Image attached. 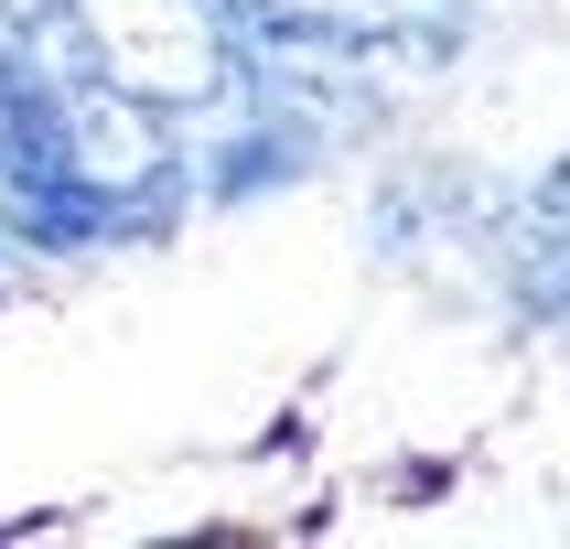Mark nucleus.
<instances>
[{"instance_id":"1","label":"nucleus","mask_w":570,"mask_h":549,"mask_svg":"<svg viewBox=\"0 0 570 549\" xmlns=\"http://www.w3.org/2000/svg\"><path fill=\"white\" fill-rule=\"evenodd\" d=\"M65 22H76V55L108 76V87L151 97L161 119H205L226 108L237 87V0H65Z\"/></svg>"},{"instance_id":"3","label":"nucleus","mask_w":570,"mask_h":549,"mask_svg":"<svg viewBox=\"0 0 570 549\" xmlns=\"http://www.w3.org/2000/svg\"><path fill=\"white\" fill-rule=\"evenodd\" d=\"M237 43H248V55H366L377 65L387 0H237Z\"/></svg>"},{"instance_id":"2","label":"nucleus","mask_w":570,"mask_h":549,"mask_svg":"<svg viewBox=\"0 0 570 549\" xmlns=\"http://www.w3.org/2000/svg\"><path fill=\"white\" fill-rule=\"evenodd\" d=\"M560 216H570V173H528L517 194L484 205V258L495 291L528 302V323H560Z\"/></svg>"}]
</instances>
